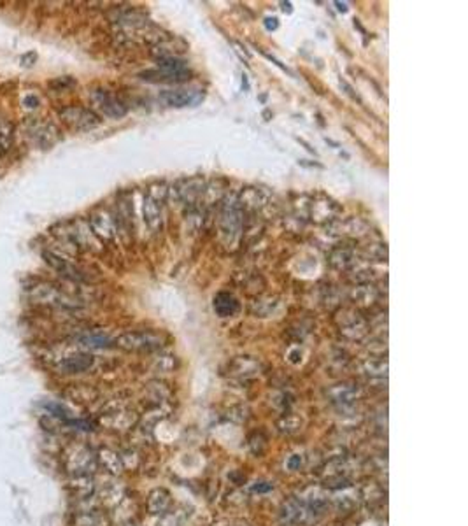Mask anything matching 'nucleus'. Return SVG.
Listing matches in <instances>:
<instances>
[{"mask_svg":"<svg viewBox=\"0 0 468 526\" xmlns=\"http://www.w3.org/2000/svg\"><path fill=\"white\" fill-rule=\"evenodd\" d=\"M265 27H267L268 30H276V28L279 27V20H277V18H267V20H265Z\"/></svg>","mask_w":468,"mask_h":526,"instance_id":"nucleus-35","label":"nucleus"},{"mask_svg":"<svg viewBox=\"0 0 468 526\" xmlns=\"http://www.w3.org/2000/svg\"><path fill=\"white\" fill-rule=\"evenodd\" d=\"M260 374V361L253 356H239L230 363V376L237 379H251Z\"/></svg>","mask_w":468,"mask_h":526,"instance_id":"nucleus-17","label":"nucleus"},{"mask_svg":"<svg viewBox=\"0 0 468 526\" xmlns=\"http://www.w3.org/2000/svg\"><path fill=\"white\" fill-rule=\"evenodd\" d=\"M141 79L150 81V83H183L189 79V72H169L161 69H153L141 74Z\"/></svg>","mask_w":468,"mask_h":526,"instance_id":"nucleus-21","label":"nucleus"},{"mask_svg":"<svg viewBox=\"0 0 468 526\" xmlns=\"http://www.w3.org/2000/svg\"><path fill=\"white\" fill-rule=\"evenodd\" d=\"M79 344L88 350H106L115 344V341H110L107 335L99 334V332H91V334H84L79 337Z\"/></svg>","mask_w":468,"mask_h":526,"instance_id":"nucleus-25","label":"nucleus"},{"mask_svg":"<svg viewBox=\"0 0 468 526\" xmlns=\"http://www.w3.org/2000/svg\"><path fill=\"white\" fill-rule=\"evenodd\" d=\"M8 144H9V134H5V132L0 130V153L8 150Z\"/></svg>","mask_w":468,"mask_h":526,"instance_id":"nucleus-34","label":"nucleus"},{"mask_svg":"<svg viewBox=\"0 0 468 526\" xmlns=\"http://www.w3.org/2000/svg\"><path fill=\"white\" fill-rule=\"evenodd\" d=\"M43 260L53 268L55 272H58L62 277L71 279V281H75V283H83V281H88V275L84 274L78 265H74L69 260L62 258L60 255L53 251H43Z\"/></svg>","mask_w":468,"mask_h":526,"instance_id":"nucleus-11","label":"nucleus"},{"mask_svg":"<svg viewBox=\"0 0 468 526\" xmlns=\"http://www.w3.org/2000/svg\"><path fill=\"white\" fill-rule=\"evenodd\" d=\"M335 5H337L338 11H342V12L347 11V4H340V2H335Z\"/></svg>","mask_w":468,"mask_h":526,"instance_id":"nucleus-37","label":"nucleus"},{"mask_svg":"<svg viewBox=\"0 0 468 526\" xmlns=\"http://www.w3.org/2000/svg\"><path fill=\"white\" fill-rule=\"evenodd\" d=\"M95 358L90 353H74L71 356H65L60 361V370L63 374H81L86 372L93 367Z\"/></svg>","mask_w":468,"mask_h":526,"instance_id":"nucleus-16","label":"nucleus"},{"mask_svg":"<svg viewBox=\"0 0 468 526\" xmlns=\"http://www.w3.org/2000/svg\"><path fill=\"white\" fill-rule=\"evenodd\" d=\"M28 297L34 302L55 307H65V309H74V307L81 306L67 291H63L62 288L51 283H40L37 286H32L30 291H28Z\"/></svg>","mask_w":468,"mask_h":526,"instance_id":"nucleus-4","label":"nucleus"},{"mask_svg":"<svg viewBox=\"0 0 468 526\" xmlns=\"http://www.w3.org/2000/svg\"><path fill=\"white\" fill-rule=\"evenodd\" d=\"M28 134L40 150H49L60 141V130L49 122H30Z\"/></svg>","mask_w":468,"mask_h":526,"instance_id":"nucleus-12","label":"nucleus"},{"mask_svg":"<svg viewBox=\"0 0 468 526\" xmlns=\"http://www.w3.org/2000/svg\"><path fill=\"white\" fill-rule=\"evenodd\" d=\"M67 467L69 472L79 475V477H84V474L91 472L90 468L95 467V456L88 451L86 448H72L67 453Z\"/></svg>","mask_w":468,"mask_h":526,"instance_id":"nucleus-14","label":"nucleus"},{"mask_svg":"<svg viewBox=\"0 0 468 526\" xmlns=\"http://www.w3.org/2000/svg\"><path fill=\"white\" fill-rule=\"evenodd\" d=\"M99 461L109 472H115V474L121 472V459H119V456L116 455L115 451H110V449H102V451L99 453Z\"/></svg>","mask_w":468,"mask_h":526,"instance_id":"nucleus-27","label":"nucleus"},{"mask_svg":"<svg viewBox=\"0 0 468 526\" xmlns=\"http://www.w3.org/2000/svg\"><path fill=\"white\" fill-rule=\"evenodd\" d=\"M242 207L239 204V198L232 196L223 204L220 214V233L224 244H235L242 230Z\"/></svg>","mask_w":468,"mask_h":526,"instance_id":"nucleus-3","label":"nucleus"},{"mask_svg":"<svg viewBox=\"0 0 468 526\" xmlns=\"http://www.w3.org/2000/svg\"><path fill=\"white\" fill-rule=\"evenodd\" d=\"M47 87L53 91H69L71 88L75 87V79L71 78V76H62V78L51 79V81L47 83Z\"/></svg>","mask_w":468,"mask_h":526,"instance_id":"nucleus-30","label":"nucleus"},{"mask_svg":"<svg viewBox=\"0 0 468 526\" xmlns=\"http://www.w3.org/2000/svg\"><path fill=\"white\" fill-rule=\"evenodd\" d=\"M362 496L366 500V502L375 503V502H382L384 493H382V490L377 486V484H366V486L362 490Z\"/></svg>","mask_w":468,"mask_h":526,"instance_id":"nucleus-31","label":"nucleus"},{"mask_svg":"<svg viewBox=\"0 0 468 526\" xmlns=\"http://www.w3.org/2000/svg\"><path fill=\"white\" fill-rule=\"evenodd\" d=\"M340 495L342 496H334V505L337 511L342 512H351L358 503V499H354V495H347V488L340 490Z\"/></svg>","mask_w":468,"mask_h":526,"instance_id":"nucleus-28","label":"nucleus"},{"mask_svg":"<svg viewBox=\"0 0 468 526\" xmlns=\"http://www.w3.org/2000/svg\"><path fill=\"white\" fill-rule=\"evenodd\" d=\"M160 102L167 107H195L204 100V91L197 88H174V90H165L160 93Z\"/></svg>","mask_w":468,"mask_h":526,"instance_id":"nucleus-9","label":"nucleus"},{"mask_svg":"<svg viewBox=\"0 0 468 526\" xmlns=\"http://www.w3.org/2000/svg\"><path fill=\"white\" fill-rule=\"evenodd\" d=\"M351 300L358 306H372L377 300V290L370 283L358 284L351 291Z\"/></svg>","mask_w":468,"mask_h":526,"instance_id":"nucleus-23","label":"nucleus"},{"mask_svg":"<svg viewBox=\"0 0 468 526\" xmlns=\"http://www.w3.org/2000/svg\"><path fill=\"white\" fill-rule=\"evenodd\" d=\"M167 342V337L156 330H137L125 332L115 341V346L128 353H151L161 350Z\"/></svg>","mask_w":468,"mask_h":526,"instance_id":"nucleus-2","label":"nucleus"},{"mask_svg":"<svg viewBox=\"0 0 468 526\" xmlns=\"http://www.w3.org/2000/svg\"><path fill=\"white\" fill-rule=\"evenodd\" d=\"M330 265L337 271H347L354 265V251L349 248H337L330 253Z\"/></svg>","mask_w":468,"mask_h":526,"instance_id":"nucleus-24","label":"nucleus"},{"mask_svg":"<svg viewBox=\"0 0 468 526\" xmlns=\"http://www.w3.org/2000/svg\"><path fill=\"white\" fill-rule=\"evenodd\" d=\"M144 218L151 228H156L161 221V202L154 201L153 196L148 195L144 198Z\"/></svg>","mask_w":468,"mask_h":526,"instance_id":"nucleus-26","label":"nucleus"},{"mask_svg":"<svg viewBox=\"0 0 468 526\" xmlns=\"http://www.w3.org/2000/svg\"><path fill=\"white\" fill-rule=\"evenodd\" d=\"M214 312H216L220 318H232L239 312V300L233 297L229 291H221L214 297Z\"/></svg>","mask_w":468,"mask_h":526,"instance_id":"nucleus-19","label":"nucleus"},{"mask_svg":"<svg viewBox=\"0 0 468 526\" xmlns=\"http://www.w3.org/2000/svg\"><path fill=\"white\" fill-rule=\"evenodd\" d=\"M176 192L179 201L186 205H195L202 198L205 192V183L202 177H188L177 183Z\"/></svg>","mask_w":468,"mask_h":526,"instance_id":"nucleus-13","label":"nucleus"},{"mask_svg":"<svg viewBox=\"0 0 468 526\" xmlns=\"http://www.w3.org/2000/svg\"><path fill=\"white\" fill-rule=\"evenodd\" d=\"M358 370L368 379H384L388 376V361L381 356L363 358L358 363Z\"/></svg>","mask_w":468,"mask_h":526,"instance_id":"nucleus-18","label":"nucleus"},{"mask_svg":"<svg viewBox=\"0 0 468 526\" xmlns=\"http://www.w3.org/2000/svg\"><path fill=\"white\" fill-rule=\"evenodd\" d=\"M170 505H172V499H170L169 491L163 488L151 491L150 499H148V509L151 514H165Z\"/></svg>","mask_w":468,"mask_h":526,"instance_id":"nucleus-22","label":"nucleus"},{"mask_svg":"<svg viewBox=\"0 0 468 526\" xmlns=\"http://www.w3.org/2000/svg\"><path fill=\"white\" fill-rule=\"evenodd\" d=\"M331 233L335 236L346 237H362L368 232V225L358 218H349V220H335L330 225Z\"/></svg>","mask_w":468,"mask_h":526,"instance_id":"nucleus-15","label":"nucleus"},{"mask_svg":"<svg viewBox=\"0 0 468 526\" xmlns=\"http://www.w3.org/2000/svg\"><path fill=\"white\" fill-rule=\"evenodd\" d=\"M335 323H337L340 335L349 341H362L368 334V323L358 310L354 309H340Z\"/></svg>","mask_w":468,"mask_h":526,"instance_id":"nucleus-6","label":"nucleus"},{"mask_svg":"<svg viewBox=\"0 0 468 526\" xmlns=\"http://www.w3.org/2000/svg\"><path fill=\"white\" fill-rule=\"evenodd\" d=\"M302 461H303L302 456H300V455H293L292 458L288 459V468H290V470H292V472L300 470V467H302Z\"/></svg>","mask_w":468,"mask_h":526,"instance_id":"nucleus-32","label":"nucleus"},{"mask_svg":"<svg viewBox=\"0 0 468 526\" xmlns=\"http://www.w3.org/2000/svg\"><path fill=\"white\" fill-rule=\"evenodd\" d=\"M365 256L366 260H372V262H382L388 256V249H386V244H368L365 248Z\"/></svg>","mask_w":468,"mask_h":526,"instance_id":"nucleus-29","label":"nucleus"},{"mask_svg":"<svg viewBox=\"0 0 468 526\" xmlns=\"http://www.w3.org/2000/svg\"><path fill=\"white\" fill-rule=\"evenodd\" d=\"M338 212H340V207L330 198H318V201H312L311 204V214L316 221H335L338 220Z\"/></svg>","mask_w":468,"mask_h":526,"instance_id":"nucleus-20","label":"nucleus"},{"mask_svg":"<svg viewBox=\"0 0 468 526\" xmlns=\"http://www.w3.org/2000/svg\"><path fill=\"white\" fill-rule=\"evenodd\" d=\"M58 116L63 125L69 126L71 130H75V132H88V130L97 128L102 123L100 116L95 111L81 106L63 107Z\"/></svg>","mask_w":468,"mask_h":526,"instance_id":"nucleus-5","label":"nucleus"},{"mask_svg":"<svg viewBox=\"0 0 468 526\" xmlns=\"http://www.w3.org/2000/svg\"><path fill=\"white\" fill-rule=\"evenodd\" d=\"M363 395H365L363 386H360L358 382L354 381L338 382V385H334L331 388L327 389V398L330 400V404L340 409H347L354 405L358 400H362Z\"/></svg>","mask_w":468,"mask_h":526,"instance_id":"nucleus-7","label":"nucleus"},{"mask_svg":"<svg viewBox=\"0 0 468 526\" xmlns=\"http://www.w3.org/2000/svg\"><path fill=\"white\" fill-rule=\"evenodd\" d=\"M268 490H272V484L260 483V484H256L255 486V491H268Z\"/></svg>","mask_w":468,"mask_h":526,"instance_id":"nucleus-36","label":"nucleus"},{"mask_svg":"<svg viewBox=\"0 0 468 526\" xmlns=\"http://www.w3.org/2000/svg\"><path fill=\"white\" fill-rule=\"evenodd\" d=\"M90 225L91 232L97 239H100L102 242H113L118 233V227H116L115 214L109 211V209H95L90 214Z\"/></svg>","mask_w":468,"mask_h":526,"instance_id":"nucleus-8","label":"nucleus"},{"mask_svg":"<svg viewBox=\"0 0 468 526\" xmlns=\"http://www.w3.org/2000/svg\"><path fill=\"white\" fill-rule=\"evenodd\" d=\"M23 106L27 107V109H37V107H39V98H37L36 95H28V97H25Z\"/></svg>","mask_w":468,"mask_h":526,"instance_id":"nucleus-33","label":"nucleus"},{"mask_svg":"<svg viewBox=\"0 0 468 526\" xmlns=\"http://www.w3.org/2000/svg\"><path fill=\"white\" fill-rule=\"evenodd\" d=\"M90 100L104 116H107V118L119 119L128 113V107L125 106V102H121L115 93H110V91L107 90L91 91Z\"/></svg>","mask_w":468,"mask_h":526,"instance_id":"nucleus-10","label":"nucleus"},{"mask_svg":"<svg viewBox=\"0 0 468 526\" xmlns=\"http://www.w3.org/2000/svg\"><path fill=\"white\" fill-rule=\"evenodd\" d=\"M328 505H330V499L321 490L312 488L302 496H293L284 502L281 518L288 525H311L327 512Z\"/></svg>","mask_w":468,"mask_h":526,"instance_id":"nucleus-1","label":"nucleus"}]
</instances>
